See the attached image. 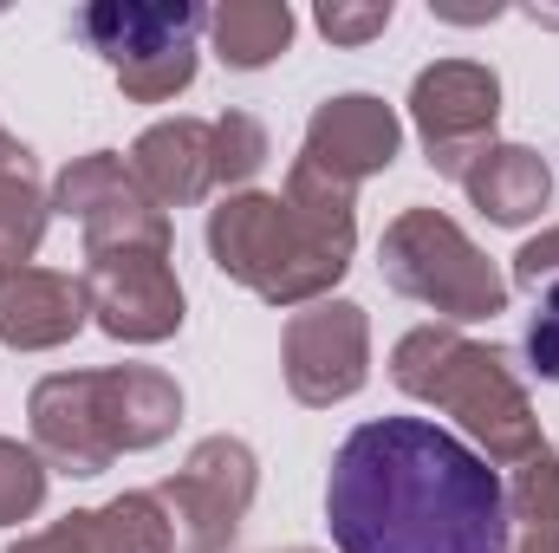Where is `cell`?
<instances>
[{"instance_id": "cell-1", "label": "cell", "mask_w": 559, "mask_h": 553, "mask_svg": "<svg viewBox=\"0 0 559 553\" xmlns=\"http://www.w3.org/2000/svg\"><path fill=\"white\" fill-rule=\"evenodd\" d=\"M338 553H508V482L429 416L358 423L325 475Z\"/></svg>"}, {"instance_id": "cell-2", "label": "cell", "mask_w": 559, "mask_h": 553, "mask_svg": "<svg viewBox=\"0 0 559 553\" xmlns=\"http://www.w3.org/2000/svg\"><path fill=\"white\" fill-rule=\"evenodd\" d=\"M358 248V189L332 183L293 156L286 189H235L209 209V261L267 306H312L352 268Z\"/></svg>"}, {"instance_id": "cell-3", "label": "cell", "mask_w": 559, "mask_h": 553, "mask_svg": "<svg viewBox=\"0 0 559 553\" xmlns=\"http://www.w3.org/2000/svg\"><path fill=\"white\" fill-rule=\"evenodd\" d=\"M391 385L404 398H417L429 411L455 416L462 436L481 443V456L495 469H521L527 456L547 449L540 436V416L527 385L514 378L508 352L455 332V326H417L391 345Z\"/></svg>"}, {"instance_id": "cell-4", "label": "cell", "mask_w": 559, "mask_h": 553, "mask_svg": "<svg viewBox=\"0 0 559 553\" xmlns=\"http://www.w3.org/2000/svg\"><path fill=\"white\" fill-rule=\"evenodd\" d=\"M378 268H384V286L391 293H404V299H417L429 313H442L449 326L508 313V280H501V268L442 209H404L384 228V242H378Z\"/></svg>"}, {"instance_id": "cell-5", "label": "cell", "mask_w": 559, "mask_h": 553, "mask_svg": "<svg viewBox=\"0 0 559 553\" xmlns=\"http://www.w3.org/2000/svg\"><path fill=\"white\" fill-rule=\"evenodd\" d=\"M209 13L195 0H98L79 13V39L118 72L131 105H169L195 85V39Z\"/></svg>"}, {"instance_id": "cell-6", "label": "cell", "mask_w": 559, "mask_h": 553, "mask_svg": "<svg viewBox=\"0 0 559 553\" xmlns=\"http://www.w3.org/2000/svg\"><path fill=\"white\" fill-rule=\"evenodd\" d=\"M261 495V462L241 436H202L176 475L156 482V502L176 521V553H228Z\"/></svg>"}, {"instance_id": "cell-7", "label": "cell", "mask_w": 559, "mask_h": 553, "mask_svg": "<svg viewBox=\"0 0 559 553\" xmlns=\"http://www.w3.org/2000/svg\"><path fill=\"white\" fill-rule=\"evenodd\" d=\"M280 372L293 404L332 411L365 391L371 378V319L358 299H312L280 332Z\"/></svg>"}, {"instance_id": "cell-8", "label": "cell", "mask_w": 559, "mask_h": 553, "mask_svg": "<svg viewBox=\"0 0 559 553\" xmlns=\"http://www.w3.org/2000/svg\"><path fill=\"white\" fill-rule=\"evenodd\" d=\"M411 125L423 138V156L436 176H468V163L481 150H495V125H501V79L495 66L475 59H436L423 66L411 85Z\"/></svg>"}, {"instance_id": "cell-9", "label": "cell", "mask_w": 559, "mask_h": 553, "mask_svg": "<svg viewBox=\"0 0 559 553\" xmlns=\"http://www.w3.org/2000/svg\"><path fill=\"white\" fill-rule=\"evenodd\" d=\"M52 209L85 228V255H118V248H163L169 255V215L143 196V183L118 150L72 156L52 176Z\"/></svg>"}, {"instance_id": "cell-10", "label": "cell", "mask_w": 559, "mask_h": 553, "mask_svg": "<svg viewBox=\"0 0 559 553\" xmlns=\"http://www.w3.org/2000/svg\"><path fill=\"white\" fill-rule=\"evenodd\" d=\"M85 299L92 326L118 345H163L182 332V280L163 248H118V255H85Z\"/></svg>"}, {"instance_id": "cell-11", "label": "cell", "mask_w": 559, "mask_h": 553, "mask_svg": "<svg viewBox=\"0 0 559 553\" xmlns=\"http://www.w3.org/2000/svg\"><path fill=\"white\" fill-rule=\"evenodd\" d=\"M397 150H404V118L378 92H338V98L312 105L306 143H299V156L312 169H325L332 183H345V189L384 176L397 163Z\"/></svg>"}, {"instance_id": "cell-12", "label": "cell", "mask_w": 559, "mask_h": 553, "mask_svg": "<svg viewBox=\"0 0 559 553\" xmlns=\"http://www.w3.org/2000/svg\"><path fill=\"white\" fill-rule=\"evenodd\" d=\"M26 423H33V449L46 456V469H66V475H105L118 462L111 449V430L98 416V378L92 372H52L33 385L26 398Z\"/></svg>"}, {"instance_id": "cell-13", "label": "cell", "mask_w": 559, "mask_h": 553, "mask_svg": "<svg viewBox=\"0 0 559 553\" xmlns=\"http://www.w3.org/2000/svg\"><path fill=\"white\" fill-rule=\"evenodd\" d=\"M131 176L143 196L169 215V209H195L215 196V125L209 118H156L131 143Z\"/></svg>"}, {"instance_id": "cell-14", "label": "cell", "mask_w": 559, "mask_h": 553, "mask_svg": "<svg viewBox=\"0 0 559 553\" xmlns=\"http://www.w3.org/2000/svg\"><path fill=\"white\" fill-rule=\"evenodd\" d=\"M92 299L85 280L52 268H13L0 274V345L7 352H59L85 332Z\"/></svg>"}, {"instance_id": "cell-15", "label": "cell", "mask_w": 559, "mask_h": 553, "mask_svg": "<svg viewBox=\"0 0 559 553\" xmlns=\"http://www.w3.org/2000/svg\"><path fill=\"white\" fill-rule=\"evenodd\" d=\"M98 378V416L111 430V449L118 456H138L176 436L182 423V385L156 365H105L92 372Z\"/></svg>"}, {"instance_id": "cell-16", "label": "cell", "mask_w": 559, "mask_h": 553, "mask_svg": "<svg viewBox=\"0 0 559 553\" xmlns=\"http://www.w3.org/2000/svg\"><path fill=\"white\" fill-rule=\"evenodd\" d=\"M462 189H468V202H475L495 228H527V222L547 209V196H554V169H547V156L527 150V143H495V150H481V156L468 163Z\"/></svg>"}, {"instance_id": "cell-17", "label": "cell", "mask_w": 559, "mask_h": 553, "mask_svg": "<svg viewBox=\"0 0 559 553\" xmlns=\"http://www.w3.org/2000/svg\"><path fill=\"white\" fill-rule=\"evenodd\" d=\"M293 7L286 0H222L209 7V39H215V59L235 66V72H261L274 66L280 52L293 46Z\"/></svg>"}, {"instance_id": "cell-18", "label": "cell", "mask_w": 559, "mask_h": 553, "mask_svg": "<svg viewBox=\"0 0 559 553\" xmlns=\"http://www.w3.org/2000/svg\"><path fill=\"white\" fill-rule=\"evenodd\" d=\"M508 553H559V456L540 449L508 469Z\"/></svg>"}, {"instance_id": "cell-19", "label": "cell", "mask_w": 559, "mask_h": 553, "mask_svg": "<svg viewBox=\"0 0 559 553\" xmlns=\"http://www.w3.org/2000/svg\"><path fill=\"white\" fill-rule=\"evenodd\" d=\"M92 553H176V521L156 489H124L92 508Z\"/></svg>"}, {"instance_id": "cell-20", "label": "cell", "mask_w": 559, "mask_h": 553, "mask_svg": "<svg viewBox=\"0 0 559 553\" xmlns=\"http://www.w3.org/2000/svg\"><path fill=\"white\" fill-rule=\"evenodd\" d=\"M46 222H52V189H39V176H0V274L33 268Z\"/></svg>"}, {"instance_id": "cell-21", "label": "cell", "mask_w": 559, "mask_h": 553, "mask_svg": "<svg viewBox=\"0 0 559 553\" xmlns=\"http://www.w3.org/2000/svg\"><path fill=\"white\" fill-rule=\"evenodd\" d=\"M46 508V456L20 436H0V528H20Z\"/></svg>"}, {"instance_id": "cell-22", "label": "cell", "mask_w": 559, "mask_h": 553, "mask_svg": "<svg viewBox=\"0 0 559 553\" xmlns=\"http://www.w3.org/2000/svg\"><path fill=\"white\" fill-rule=\"evenodd\" d=\"M261 163H267V131H261V118L222 111V118H215V189H241Z\"/></svg>"}, {"instance_id": "cell-23", "label": "cell", "mask_w": 559, "mask_h": 553, "mask_svg": "<svg viewBox=\"0 0 559 553\" xmlns=\"http://www.w3.org/2000/svg\"><path fill=\"white\" fill-rule=\"evenodd\" d=\"M312 26L332 39V46H371L384 26H391V0H325L312 13Z\"/></svg>"}, {"instance_id": "cell-24", "label": "cell", "mask_w": 559, "mask_h": 553, "mask_svg": "<svg viewBox=\"0 0 559 553\" xmlns=\"http://www.w3.org/2000/svg\"><path fill=\"white\" fill-rule=\"evenodd\" d=\"M527 365L547 385H559V280L540 293V313L527 319Z\"/></svg>"}, {"instance_id": "cell-25", "label": "cell", "mask_w": 559, "mask_h": 553, "mask_svg": "<svg viewBox=\"0 0 559 553\" xmlns=\"http://www.w3.org/2000/svg\"><path fill=\"white\" fill-rule=\"evenodd\" d=\"M554 280H559V222L554 228H540L534 242H521V255H514V286L547 293Z\"/></svg>"}, {"instance_id": "cell-26", "label": "cell", "mask_w": 559, "mask_h": 553, "mask_svg": "<svg viewBox=\"0 0 559 553\" xmlns=\"http://www.w3.org/2000/svg\"><path fill=\"white\" fill-rule=\"evenodd\" d=\"M7 553H92V508H72L66 521H52V528L13 541Z\"/></svg>"}, {"instance_id": "cell-27", "label": "cell", "mask_w": 559, "mask_h": 553, "mask_svg": "<svg viewBox=\"0 0 559 553\" xmlns=\"http://www.w3.org/2000/svg\"><path fill=\"white\" fill-rule=\"evenodd\" d=\"M0 176H39V163H33V150L13 138L7 125H0Z\"/></svg>"}, {"instance_id": "cell-28", "label": "cell", "mask_w": 559, "mask_h": 553, "mask_svg": "<svg viewBox=\"0 0 559 553\" xmlns=\"http://www.w3.org/2000/svg\"><path fill=\"white\" fill-rule=\"evenodd\" d=\"M286 553H312V548H286Z\"/></svg>"}]
</instances>
